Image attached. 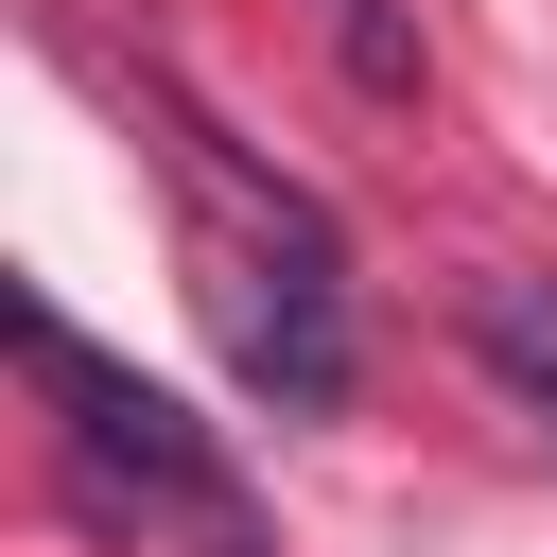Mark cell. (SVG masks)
<instances>
[{
  "mask_svg": "<svg viewBox=\"0 0 557 557\" xmlns=\"http://www.w3.org/2000/svg\"><path fill=\"white\" fill-rule=\"evenodd\" d=\"M17 366H35V400H52V453H70V487H87L104 522H139V540H191V557H278V540H261V505H244V470L209 453V418H191L174 383H139L122 348H87L52 296H17Z\"/></svg>",
  "mask_w": 557,
  "mask_h": 557,
  "instance_id": "obj_1",
  "label": "cell"
},
{
  "mask_svg": "<svg viewBox=\"0 0 557 557\" xmlns=\"http://www.w3.org/2000/svg\"><path fill=\"white\" fill-rule=\"evenodd\" d=\"M470 348H487V383L557 435V278H470Z\"/></svg>",
  "mask_w": 557,
  "mask_h": 557,
  "instance_id": "obj_2",
  "label": "cell"
},
{
  "mask_svg": "<svg viewBox=\"0 0 557 557\" xmlns=\"http://www.w3.org/2000/svg\"><path fill=\"white\" fill-rule=\"evenodd\" d=\"M331 52H348L366 104H418V35H400V0H331Z\"/></svg>",
  "mask_w": 557,
  "mask_h": 557,
  "instance_id": "obj_3",
  "label": "cell"
}]
</instances>
